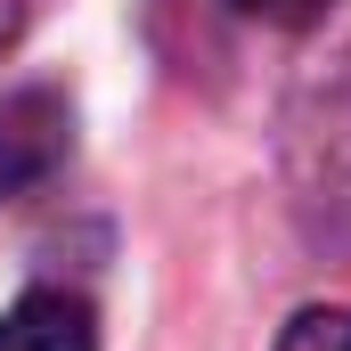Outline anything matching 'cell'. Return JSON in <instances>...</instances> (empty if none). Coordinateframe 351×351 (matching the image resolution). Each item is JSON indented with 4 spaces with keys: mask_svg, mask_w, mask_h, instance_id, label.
Wrapping results in <instances>:
<instances>
[{
    "mask_svg": "<svg viewBox=\"0 0 351 351\" xmlns=\"http://www.w3.org/2000/svg\"><path fill=\"white\" fill-rule=\"evenodd\" d=\"M66 147H74V114H66V98L49 82L0 90V204L25 196V188H41L66 164Z\"/></svg>",
    "mask_w": 351,
    "mask_h": 351,
    "instance_id": "6da1fadb",
    "label": "cell"
},
{
    "mask_svg": "<svg viewBox=\"0 0 351 351\" xmlns=\"http://www.w3.org/2000/svg\"><path fill=\"white\" fill-rule=\"evenodd\" d=\"M0 351H98V319H90L82 294H66V286H33V294L8 302Z\"/></svg>",
    "mask_w": 351,
    "mask_h": 351,
    "instance_id": "7a4b0ae2",
    "label": "cell"
},
{
    "mask_svg": "<svg viewBox=\"0 0 351 351\" xmlns=\"http://www.w3.org/2000/svg\"><path fill=\"white\" fill-rule=\"evenodd\" d=\"M278 351H351V311H343V302H311V311H294L286 335H278Z\"/></svg>",
    "mask_w": 351,
    "mask_h": 351,
    "instance_id": "3957f363",
    "label": "cell"
},
{
    "mask_svg": "<svg viewBox=\"0 0 351 351\" xmlns=\"http://www.w3.org/2000/svg\"><path fill=\"white\" fill-rule=\"evenodd\" d=\"M237 16H262V25H319L335 0H229Z\"/></svg>",
    "mask_w": 351,
    "mask_h": 351,
    "instance_id": "277c9868",
    "label": "cell"
}]
</instances>
